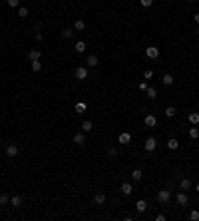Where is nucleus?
Listing matches in <instances>:
<instances>
[{"label":"nucleus","mask_w":199,"mask_h":221,"mask_svg":"<svg viewBox=\"0 0 199 221\" xmlns=\"http://www.w3.org/2000/svg\"><path fill=\"white\" fill-rule=\"evenodd\" d=\"M145 56L151 58V60H155V58L159 56V48H155V46H149V48H145Z\"/></svg>","instance_id":"obj_1"},{"label":"nucleus","mask_w":199,"mask_h":221,"mask_svg":"<svg viewBox=\"0 0 199 221\" xmlns=\"http://www.w3.org/2000/svg\"><path fill=\"white\" fill-rule=\"evenodd\" d=\"M169 199H171V193H169L167 189H163V191H159V193H157V201L159 203H167Z\"/></svg>","instance_id":"obj_2"},{"label":"nucleus","mask_w":199,"mask_h":221,"mask_svg":"<svg viewBox=\"0 0 199 221\" xmlns=\"http://www.w3.org/2000/svg\"><path fill=\"white\" fill-rule=\"evenodd\" d=\"M175 199H177V203H179V205H187V201H189V197H187V193H185V191H177Z\"/></svg>","instance_id":"obj_3"},{"label":"nucleus","mask_w":199,"mask_h":221,"mask_svg":"<svg viewBox=\"0 0 199 221\" xmlns=\"http://www.w3.org/2000/svg\"><path fill=\"white\" fill-rule=\"evenodd\" d=\"M76 78L78 80H86L88 78V68H84V66H80V68H76Z\"/></svg>","instance_id":"obj_4"},{"label":"nucleus","mask_w":199,"mask_h":221,"mask_svg":"<svg viewBox=\"0 0 199 221\" xmlns=\"http://www.w3.org/2000/svg\"><path fill=\"white\" fill-rule=\"evenodd\" d=\"M155 147H157V142H155V138H147V139H145V151H153Z\"/></svg>","instance_id":"obj_5"},{"label":"nucleus","mask_w":199,"mask_h":221,"mask_svg":"<svg viewBox=\"0 0 199 221\" xmlns=\"http://www.w3.org/2000/svg\"><path fill=\"white\" fill-rule=\"evenodd\" d=\"M6 155H8V158H16V155H18V146L10 143V146L6 147Z\"/></svg>","instance_id":"obj_6"},{"label":"nucleus","mask_w":199,"mask_h":221,"mask_svg":"<svg viewBox=\"0 0 199 221\" xmlns=\"http://www.w3.org/2000/svg\"><path fill=\"white\" fill-rule=\"evenodd\" d=\"M105 199H108V197H105V193H104V191H98V193L94 195V201L98 203V205H104V203H105Z\"/></svg>","instance_id":"obj_7"},{"label":"nucleus","mask_w":199,"mask_h":221,"mask_svg":"<svg viewBox=\"0 0 199 221\" xmlns=\"http://www.w3.org/2000/svg\"><path fill=\"white\" fill-rule=\"evenodd\" d=\"M86 64H88V66H90V68H96V66H98V64H100V60H98V56H94V54H92V56H88Z\"/></svg>","instance_id":"obj_8"},{"label":"nucleus","mask_w":199,"mask_h":221,"mask_svg":"<svg viewBox=\"0 0 199 221\" xmlns=\"http://www.w3.org/2000/svg\"><path fill=\"white\" fill-rule=\"evenodd\" d=\"M135 209H137L139 213H143V211L147 209V201H145V199H139V201L135 203Z\"/></svg>","instance_id":"obj_9"},{"label":"nucleus","mask_w":199,"mask_h":221,"mask_svg":"<svg viewBox=\"0 0 199 221\" xmlns=\"http://www.w3.org/2000/svg\"><path fill=\"white\" fill-rule=\"evenodd\" d=\"M191 179H187V177H185V179H181V183H179V187H181V191H187V189H191Z\"/></svg>","instance_id":"obj_10"},{"label":"nucleus","mask_w":199,"mask_h":221,"mask_svg":"<svg viewBox=\"0 0 199 221\" xmlns=\"http://www.w3.org/2000/svg\"><path fill=\"white\" fill-rule=\"evenodd\" d=\"M121 193H124V195H129V193H132V191H133V187H132V183H128V181H125V183H121Z\"/></svg>","instance_id":"obj_11"},{"label":"nucleus","mask_w":199,"mask_h":221,"mask_svg":"<svg viewBox=\"0 0 199 221\" xmlns=\"http://www.w3.org/2000/svg\"><path fill=\"white\" fill-rule=\"evenodd\" d=\"M143 122H145V126H149V127H153L155 124H157L155 116H151V114H147V116H145V120H143Z\"/></svg>","instance_id":"obj_12"},{"label":"nucleus","mask_w":199,"mask_h":221,"mask_svg":"<svg viewBox=\"0 0 199 221\" xmlns=\"http://www.w3.org/2000/svg\"><path fill=\"white\" fill-rule=\"evenodd\" d=\"M187 120L191 122L193 126H197V124H199V114H197V112H191V114L187 116Z\"/></svg>","instance_id":"obj_13"},{"label":"nucleus","mask_w":199,"mask_h":221,"mask_svg":"<svg viewBox=\"0 0 199 221\" xmlns=\"http://www.w3.org/2000/svg\"><path fill=\"white\" fill-rule=\"evenodd\" d=\"M40 56H42L40 50H30V52H28V58H30V60H40Z\"/></svg>","instance_id":"obj_14"},{"label":"nucleus","mask_w":199,"mask_h":221,"mask_svg":"<svg viewBox=\"0 0 199 221\" xmlns=\"http://www.w3.org/2000/svg\"><path fill=\"white\" fill-rule=\"evenodd\" d=\"M74 142L78 143V146H84V143H86V139H84V131H80V134L74 135Z\"/></svg>","instance_id":"obj_15"},{"label":"nucleus","mask_w":199,"mask_h":221,"mask_svg":"<svg viewBox=\"0 0 199 221\" xmlns=\"http://www.w3.org/2000/svg\"><path fill=\"white\" fill-rule=\"evenodd\" d=\"M141 177H143L141 169H133V171H132V179L133 181H141Z\"/></svg>","instance_id":"obj_16"},{"label":"nucleus","mask_w":199,"mask_h":221,"mask_svg":"<svg viewBox=\"0 0 199 221\" xmlns=\"http://www.w3.org/2000/svg\"><path fill=\"white\" fill-rule=\"evenodd\" d=\"M92 130H94V124H92L90 120H86V122L82 124V131L86 134V131H92Z\"/></svg>","instance_id":"obj_17"},{"label":"nucleus","mask_w":199,"mask_h":221,"mask_svg":"<svg viewBox=\"0 0 199 221\" xmlns=\"http://www.w3.org/2000/svg\"><path fill=\"white\" fill-rule=\"evenodd\" d=\"M62 38H64V40H70L72 36H74V30H70V28H64V30H62V34H60Z\"/></svg>","instance_id":"obj_18"},{"label":"nucleus","mask_w":199,"mask_h":221,"mask_svg":"<svg viewBox=\"0 0 199 221\" xmlns=\"http://www.w3.org/2000/svg\"><path fill=\"white\" fill-rule=\"evenodd\" d=\"M86 110H88L86 102H78V104H76V112H78V114H84Z\"/></svg>","instance_id":"obj_19"},{"label":"nucleus","mask_w":199,"mask_h":221,"mask_svg":"<svg viewBox=\"0 0 199 221\" xmlns=\"http://www.w3.org/2000/svg\"><path fill=\"white\" fill-rule=\"evenodd\" d=\"M10 203H12V207H20L22 205V197H20V195H14V197L10 199Z\"/></svg>","instance_id":"obj_20"},{"label":"nucleus","mask_w":199,"mask_h":221,"mask_svg":"<svg viewBox=\"0 0 199 221\" xmlns=\"http://www.w3.org/2000/svg\"><path fill=\"white\" fill-rule=\"evenodd\" d=\"M129 142H132V135L129 134H125V131L120 134V143H129Z\"/></svg>","instance_id":"obj_21"},{"label":"nucleus","mask_w":199,"mask_h":221,"mask_svg":"<svg viewBox=\"0 0 199 221\" xmlns=\"http://www.w3.org/2000/svg\"><path fill=\"white\" fill-rule=\"evenodd\" d=\"M161 82L165 84V86H171V84H173V76H171V74H163Z\"/></svg>","instance_id":"obj_22"},{"label":"nucleus","mask_w":199,"mask_h":221,"mask_svg":"<svg viewBox=\"0 0 199 221\" xmlns=\"http://www.w3.org/2000/svg\"><path fill=\"white\" fill-rule=\"evenodd\" d=\"M30 68H32V72H40V70H42V64H40V60H32Z\"/></svg>","instance_id":"obj_23"},{"label":"nucleus","mask_w":199,"mask_h":221,"mask_svg":"<svg viewBox=\"0 0 199 221\" xmlns=\"http://www.w3.org/2000/svg\"><path fill=\"white\" fill-rule=\"evenodd\" d=\"M167 147H169V150H177V147H179V142H177L175 138H171V139L167 142Z\"/></svg>","instance_id":"obj_24"},{"label":"nucleus","mask_w":199,"mask_h":221,"mask_svg":"<svg viewBox=\"0 0 199 221\" xmlns=\"http://www.w3.org/2000/svg\"><path fill=\"white\" fill-rule=\"evenodd\" d=\"M189 138H191V139H197V138H199V130H197L195 126H193L191 130H189Z\"/></svg>","instance_id":"obj_25"},{"label":"nucleus","mask_w":199,"mask_h":221,"mask_svg":"<svg viewBox=\"0 0 199 221\" xmlns=\"http://www.w3.org/2000/svg\"><path fill=\"white\" fill-rule=\"evenodd\" d=\"M84 50H86V42H76V52H80V54H82L84 52Z\"/></svg>","instance_id":"obj_26"},{"label":"nucleus","mask_w":199,"mask_h":221,"mask_svg":"<svg viewBox=\"0 0 199 221\" xmlns=\"http://www.w3.org/2000/svg\"><path fill=\"white\" fill-rule=\"evenodd\" d=\"M175 114H177V110L173 108V106H169V108H165V116H167V118H173Z\"/></svg>","instance_id":"obj_27"},{"label":"nucleus","mask_w":199,"mask_h":221,"mask_svg":"<svg viewBox=\"0 0 199 221\" xmlns=\"http://www.w3.org/2000/svg\"><path fill=\"white\" fill-rule=\"evenodd\" d=\"M74 28H76V30H84V28H86V22H84V20H76Z\"/></svg>","instance_id":"obj_28"},{"label":"nucleus","mask_w":199,"mask_h":221,"mask_svg":"<svg viewBox=\"0 0 199 221\" xmlns=\"http://www.w3.org/2000/svg\"><path fill=\"white\" fill-rule=\"evenodd\" d=\"M18 16H20V18H26V16H28V8L20 6V8H18Z\"/></svg>","instance_id":"obj_29"},{"label":"nucleus","mask_w":199,"mask_h":221,"mask_svg":"<svg viewBox=\"0 0 199 221\" xmlns=\"http://www.w3.org/2000/svg\"><path fill=\"white\" fill-rule=\"evenodd\" d=\"M147 98H151V100H153V98H157V92H155V88H147Z\"/></svg>","instance_id":"obj_30"},{"label":"nucleus","mask_w":199,"mask_h":221,"mask_svg":"<svg viewBox=\"0 0 199 221\" xmlns=\"http://www.w3.org/2000/svg\"><path fill=\"white\" fill-rule=\"evenodd\" d=\"M10 201V199H8V195L4 193V195H0V205H6V203Z\"/></svg>","instance_id":"obj_31"},{"label":"nucleus","mask_w":199,"mask_h":221,"mask_svg":"<svg viewBox=\"0 0 199 221\" xmlns=\"http://www.w3.org/2000/svg\"><path fill=\"white\" fill-rule=\"evenodd\" d=\"M139 4H141V6H145V8H149L151 4H153V0H139Z\"/></svg>","instance_id":"obj_32"},{"label":"nucleus","mask_w":199,"mask_h":221,"mask_svg":"<svg viewBox=\"0 0 199 221\" xmlns=\"http://www.w3.org/2000/svg\"><path fill=\"white\" fill-rule=\"evenodd\" d=\"M189 217H191L193 221H199V211H191V213H189Z\"/></svg>","instance_id":"obj_33"},{"label":"nucleus","mask_w":199,"mask_h":221,"mask_svg":"<svg viewBox=\"0 0 199 221\" xmlns=\"http://www.w3.org/2000/svg\"><path fill=\"white\" fill-rule=\"evenodd\" d=\"M143 78H145V80L153 78V72H151V70H145V72H143Z\"/></svg>","instance_id":"obj_34"},{"label":"nucleus","mask_w":199,"mask_h":221,"mask_svg":"<svg viewBox=\"0 0 199 221\" xmlns=\"http://www.w3.org/2000/svg\"><path fill=\"white\" fill-rule=\"evenodd\" d=\"M20 4V0H8V6H12V8H16Z\"/></svg>","instance_id":"obj_35"},{"label":"nucleus","mask_w":199,"mask_h":221,"mask_svg":"<svg viewBox=\"0 0 199 221\" xmlns=\"http://www.w3.org/2000/svg\"><path fill=\"white\" fill-rule=\"evenodd\" d=\"M108 154H109V155H117V150H116V147H109Z\"/></svg>","instance_id":"obj_36"},{"label":"nucleus","mask_w":199,"mask_h":221,"mask_svg":"<svg viewBox=\"0 0 199 221\" xmlns=\"http://www.w3.org/2000/svg\"><path fill=\"white\" fill-rule=\"evenodd\" d=\"M155 219H157V221H165V215H163V213H159V215H157Z\"/></svg>","instance_id":"obj_37"},{"label":"nucleus","mask_w":199,"mask_h":221,"mask_svg":"<svg viewBox=\"0 0 199 221\" xmlns=\"http://www.w3.org/2000/svg\"><path fill=\"white\" fill-rule=\"evenodd\" d=\"M193 18H195V22L199 24V12H197V14H195V16H193Z\"/></svg>","instance_id":"obj_38"},{"label":"nucleus","mask_w":199,"mask_h":221,"mask_svg":"<svg viewBox=\"0 0 199 221\" xmlns=\"http://www.w3.org/2000/svg\"><path fill=\"white\" fill-rule=\"evenodd\" d=\"M195 189H197V193H199V183H197V185H195Z\"/></svg>","instance_id":"obj_39"},{"label":"nucleus","mask_w":199,"mask_h":221,"mask_svg":"<svg viewBox=\"0 0 199 221\" xmlns=\"http://www.w3.org/2000/svg\"><path fill=\"white\" fill-rule=\"evenodd\" d=\"M189 2H195V0H189Z\"/></svg>","instance_id":"obj_40"},{"label":"nucleus","mask_w":199,"mask_h":221,"mask_svg":"<svg viewBox=\"0 0 199 221\" xmlns=\"http://www.w3.org/2000/svg\"><path fill=\"white\" fill-rule=\"evenodd\" d=\"M197 34H199V28H197Z\"/></svg>","instance_id":"obj_41"}]
</instances>
